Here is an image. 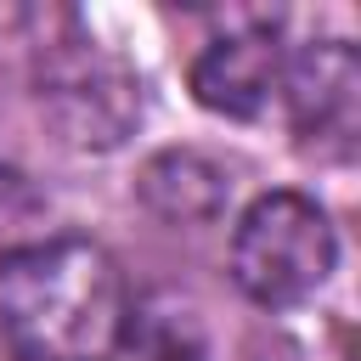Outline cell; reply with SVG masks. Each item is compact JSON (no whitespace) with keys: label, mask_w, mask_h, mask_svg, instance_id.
<instances>
[{"label":"cell","mask_w":361,"mask_h":361,"mask_svg":"<svg viewBox=\"0 0 361 361\" xmlns=\"http://www.w3.org/2000/svg\"><path fill=\"white\" fill-rule=\"evenodd\" d=\"M130 344H141L147 361H203V344L192 333V322H175V316H158V322H130Z\"/></svg>","instance_id":"ba28073f"},{"label":"cell","mask_w":361,"mask_h":361,"mask_svg":"<svg viewBox=\"0 0 361 361\" xmlns=\"http://www.w3.org/2000/svg\"><path fill=\"white\" fill-rule=\"evenodd\" d=\"M226 197H231V180L203 152H158L141 169V203L169 226H209L220 220Z\"/></svg>","instance_id":"8992f818"},{"label":"cell","mask_w":361,"mask_h":361,"mask_svg":"<svg viewBox=\"0 0 361 361\" xmlns=\"http://www.w3.org/2000/svg\"><path fill=\"white\" fill-rule=\"evenodd\" d=\"M39 214H45V197L28 186V175L0 169V254H11V248H23V243H34L28 231L39 226Z\"/></svg>","instance_id":"52a82bcc"},{"label":"cell","mask_w":361,"mask_h":361,"mask_svg":"<svg viewBox=\"0 0 361 361\" xmlns=\"http://www.w3.org/2000/svg\"><path fill=\"white\" fill-rule=\"evenodd\" d=\"M34 96L56 135L79 152L118 147L141 118V79L73 17H62V34H45L34 45Z\"/></svg>","instance_id":"7a4b0ae2"},{"label":"cell","mask_w":361,"mask_h":361,"mask_svg":"<svg viewBox=\"0 0 361 361\" xmlns=\"http://www.w3.org/2000/svg\"><path fill=\"white\" fill-rule=\"evenodd\" d=\"M282 45L271 23L226 28L192 56V96L226 118H259L282 96Z\"/></svg>","instance_id":"5b68a950"},{"label":"cell","mask_w":361,"mask_h":361,"mask_svg":"<svg viewBox=\"0 0 361 361\" xmlns=\"http://www.w3.org/2000/svg\"><path fill=\"white\" fill-rule=\"evenodd\" d=\"M282 102L288 124L305 147L350 152L361 124V62L344 39H316L282 62Z\"/></svg>","instance_id":"277c9868"},{"label":"cell","mask_w":361,"mask_h":361,"mask_svg":"<svg viewBox=\"0 0 361 361\" xmlns=\"http://www.w3.org/2000/svg\"><path fill=\"white\" fill-rule=\"evenodd\" d=\"M130 322V282L102 243L34 237L0 254V338L17 361H113Z\"/></svg>","instance_id":"6da1fadb"},{"label":"cell","mask_w":361,"mask_h":361,"mask_svg":"<svg viewBox=\"0 0 361 361\" xmlns=\"http://www.w3.org/2000/svg\"><path fill=\"white\" fill-rule=\"evenodd\" d=\"M333 265H338V237L316 197L265 192L237 214L231 276L254 305H265V310L305 305L333 276Z\"/></svg>","instance_id":"3957f363"}]
</instances>
